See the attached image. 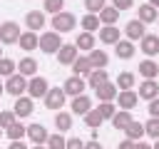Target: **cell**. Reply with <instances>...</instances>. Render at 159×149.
Here are the masks:
<instances>
[{"mask_svg":"<svg viewBox=\"0 0 159 149\" xmlns=\"http://www.w3.org/2000/svg\"><path fill=\"white\" fill-rule=\"evenodd\" d=\"M75 25H77V17H75V12H57V15H52V30L55 32H70V30H75Z\"/></svg>","mask_w":159,"mask_h":149,"instance_id":"1","label":"cell"},{"mask_svg":"<svg viewBox=\"0 0 159 149\" xmlns=\"http://www.w3.org/2000/svg\"><path fill=\"white\" fill-rule=\"evenodd\" d=\"M27 82H30V79H27L25 74L15 72V74L7 77V82H5V92L12 94V97H22V94L27 92Z\"/></svg>","mask_w":159,"mask_h":149,"instance_id":"2","label":"cell"},{"mask_svg":"<svg viewBox=\"0 0 159 149\" xmlns=\"http://www.w3.org/2000/svg\"><path fill=\"white\" fill-rule=\"evenodd\" d=\"M60 47H62V35L60 32H42L40 35V50L42 52H47V55H55V52H60Z\"/></svg>","mask_w":159,"mask_h":149,"instance_id":"3","label":"cell"},{"mask_svg":"<svg viewBox=\"0 0 159 149\" xmlns=\"http://www.w3.org/2000/svg\"><path fill=\"white\" fill-rule=\"evenodd\" d=\"M20 25L17 22H2L0 25V45H15L20 40Z\"/></svg>","mask_w":159,"mask_h":149,"instance_id":"4","label":"cell"},{"mask_svg":"<svg viewBox=\"0 0 159 149\" xmlns=\"http://www.w3.org/2000/svg\"><path fill=\"white\" fill-rule=\"evenodd\" d=\"M50 92V84H47V79L45 77H40V74H35V77H30V82H27V94L30 97H42L45 99V94Z\"/></svg>","mask_w":159,"mask_h":149,"instance_id":"5","label":"cell"},{"mask_svg":"<svg viewBox=\"0 0 159 149\" xmlns=\"http://www.w3.org/2000/svg\"><path fill=\"white\" fill-rule=\"evenodd\" d=\"M65 99H67V94H65V89H60V87H50V92L45 94V107L47 109H62V104H65Z\"/></svg>","mask_w":159,"mask_h":149,"instance_id":"6","label":"cell"},{"mask_svg":"<svg viewBox=\"0 0 159 149\" xmlns=\"http://www.w3.org/2000/svg\"><path fill=\"white\" fill-rule=\"evenodd\" d=\"M84 87H87V82L80 77V74H72V77H67L65 79V94H72V97H80V94H84Z\"/></svg>","mask_w":159,"mask_h":149,"instance_id":"7","label":"cell"},{"mask_svg":"<svg viewBox=\"0 0 159 149\" xmlns=\"http://www.w3.org/2000/svg\"><path fill=\"white\" fill-rule=\"evenodd\" d=\"M124 35H127V40L137 42V40H142V37L147 35V27H144V22H142V20H129V22H127V27H124Z\"/></svg>","mask_w":159,"mask_h":149,"instance_id":"8","label":"cell"},{"mask_svg":"<svg viewBox=\"0 0 159 149\" xmlns=\"http://www.w3.org/2000/svg\"><path fill=\"white\" fill-rule=\"evenodd\" d=\"M32 109H35V107H32V97H25V94H22V97H15L12 112H15L20 119H22V117H30V114H32Z\"/></svg>","mask_w":159,"mask_h":149,"instance_id":"9","label":"cell"},{"mask_svg":"<svg viewBox=\"0 0 159 149\" xmlns=\"http://www.w3.org/2000/svg\"><path fill=\"white\" fill-rule=\"evenodd\" d=\"M17 45H20L25 52H32V50H37V47H40V35H35L32 30H25V32L20 35Z\"/></svg>","mask_w":159,"mask_h":149,"instance_id":"10","label":"cell"},{"mask_svg":"<svg viewBox=\"0 0 159 149\" xmlns=\"http://www.w3.org/2000/svg\"><path fill=\"white\" fill-rule=\"evenodd\" d=\"M94 92H97V97H99L102 102H112V99H117L119 87H117V82H104V84H102V87H97Z\"/></svg>","mask_w":159,"mask_h":149,"instance_id":"11","label":"cell"},{"mask_svg":"<svg viewBox=\"0 0 159 149\" xmlns=\"http://www.w3.org/2000/svg\"><path fill=\"white\" fill-rule=\"evenodd\" d=\"M139 47H142V52L144 55H159V35H144L142 40H139Z\"/></svg>","mask_w":159,"mask_h":149,"instance_id":"12","label":"cell"},{"mask_svg":"<svg viewBox=\"0 0 159 149\" xmlns=\"http://www.w3.org/2000/svg\"><path fill=\"white\" fill-rule=\"evenodd\" d=\"M25 25H27V30L37 32V30L45 27V15H42L40 10H30V12L25 15Z\"/></svg>","mask_w":159,"mask_h":149,"instance_id":"13","label":"cell"},{"mask_svg":"<svg viewBox=\"0 0 159 149\" xmlns=\"http://www.w3.org/2000/svg\"><path fill=\"white\" fill-rule=\"evenodd\" d=\"M80 50H77V45H62L60 47V52H57V60H60V65H72L80 55H77Z\"/></svg>","mask_w":159,"mask_h":149,"instance_id":"14","label":"cell"},{"mask_svg":"<svg viewBox=\"0 0 159 149\" xmlns=\"http://www.w3.org/2000/svg\"><path fill=\"white\" fill-rule=\"evenodd\" d=\"M139 97H142V99H149V102L157 99V97H159V84H157L154 79H144V82L139 84Z\"/></svg>","mask_w":159,"mask_h":149,"instance_id":"15","label":"cell"},{"mask_svg":"<svg viewBox=\"0 0 159 149\" xmlns=\"http://www.w3.org/2000/svg\"><path fill=\"white\" fill-rule=\"evenodd\" d=\"M27 137H30L32 144H45V142L50 139V134H47V129H45L42 124H30V127H27Z\"/></svg>","mask_w":159,"mask_h":149,"instance_id":"16","label":"cell"},{"mask_svg":"<svg viewBox=\"0 0 159 149\" xmlns=\"http://www.w3.org/2000/svg\"><path fill=\"white\" fill-rule=\"evenodd\" d=\"M99 40L104 45H117L122 37H119V30L114 25H104V27H99Z\"/></svg>","mask_w":159,"mask_h":149,"instance_id":"17","label":"cell"},{"mask_svg":"<svg viewBox=\"0 0 159 149\" xmlns=\"http://www.w3.org/2000/svg\"><path fill=\"white\" fill-rule=\"evenodd\" d=\"M92 70H94V67H92V62H89V55H80V57L72 62V72H75V74H80V77H82V74H87V77H89V72H92Z\"/></svg>","mask_w":159,"mask_h":149,"instance_id":"18","label":"cell"},{"mask_svg":"<svg viewBox=\"0 0 159 149\" xmlns=\"http://www.w3.org/2000/svg\"><path fill=\"white\" fill-rule=\"evenodd\" d=\"M17 72L25 74V77H35L37 74V60L35 57H22L17 62Z\"/></svg>","mask_w":159,"mask_h":149,"instance_id":"19","label":"cell"},{"mask_svg":"<svg viewBox=\"0 0 159 149\" xmlns=\"http://www.w3.org/2000/svg\"><path fill=\"white\" fill-rule=\"evenodd\" d=\"M117 102H119V107H122V109H132V107L139 102V94H137V92H132V89H122V92L117 94Z\"/></svg>","mask_w":159,"mask_h":149,"instance_id":"20","label":"cell"},{"mask_svg":"<svg viewBox=\"0 0 159 149\" xmlns=\"http://www.w3.org/2000/svg\"><path fill=\"white\" fill-rule=\"evenodd\" d=\"M92 109V99L87 94H80V97H72V114H87Z\"/></svg>","mask_w":159,"mask_h":149,"instance_id":"21","label":"cell"},{"mask_svg":"<svg viewBox=\"0 0 159 149\" xmlns=\"http://www.w3.org/2000/svg\"><path fill=\"white\" fill-rule=\"evenodd\" d=\"M134 119H132V114H129V109H122V112H114V117H112V127L114 129H127L129 124H132Z\"/></svg>","mask_w":159,"mask_h":149,"instance_id":"22","label":"cell"},{"mask_svg":"<svg viewBox=\"0 0 159 149\" xmlns=\"http://www.w3.org/2000/svg\"><path fill=\"white\" fill-rule=\"evenodd\" d=\"M157 17H159V10L154 5H149V2L147 5H139V17L137 20H142L147 25V22H157Z\"/></svg>","mask_w":159,"mask_h":149,"instance_id":"23","label":"cell"},{"mask_svg":"<svg viewBox=\"0 0 159 149\" xmlns=\"http://www.w3.org/2000/svg\"><path fill=\"white\" fill-rule=\"evenodd\" d=\"M114 52H117L119 60H129V57L134 55V42H132V40H119V42L114 45Z\"/></svg>","mask_w":159,"mask_h":149,"instance_id":"24","label":"cell"},{"mask_svg":"<svg viewBox=\"0 0 159 149\" xmlns=\"http://www.w3.org/2000/svg\"><path fill=\"white\" fill-rule=\"evenodd\" d=\"M104 82H109V74H107V70H92V72H89V77H87V84H89L92 89L102 87Z\"/></svg>","mask_w":159,"mask_h":149,"instance_id":"25","label":"cell"},{"mask_svg":"<svg viewBox=\"0 0 159 149\" xmlns=\"http://www.w3.org/2000/svg\"><path fill=\"white\" fill-rule=\"evenodd\" d=\"M89 62H92L94 70H104L107 62H109V55L102 52V50H92V52H89Z\"/></svg>","mask_w":159,"mask_h":149,"instance_id":"26","label":"cell"},{"mask_svg":"<svg viewBox=\"0 0 159 149\" xmlns=\"http://www.w3.org/2000/svg\"><path fill=\"white\" fill-rule=\"evenodd\" d=\"M139 74H144L147 79H154L159 74V65L154 60H144V62H139Z\"/></svg>","mask_w":159,"mask_h":149,"instance_id":"27","label":"cell"},{"mask_svg":"<svg viewBox=\"0 0 159 149\" xmlns=\"http://www.w3.org/2000/svg\"><path fill=\"white\" fill-rule=\"evenodd\" d=\"M5 137H7L10 142L22 139V137H27V127H25V124H20V122H15V124H10V127L5 129Z\"/></svg>","mask_w":159,"mask_h":149,"instance_id":"28","label":"cell"},{"mask_svg":"<svg viewBox=\"0 0 159 149\" xmlns=\"http://www.w3.org/2000/svg\"><path fill=\"white\" fill-rule=\"evenodd\" d=\"M124 134H127V139H132V142H139V139L147 134V129H144V124H139V122H132V124L124 129Z\"/></svg>","mask_w":159,"mask_h":149,"instance_id":"29","label":"cell"},{"mask_svg":"<svg viewBox=\"0 0 159 149\" xmlns=\"http://www.w3.org/2000/svg\"><path fill=\"white\" fill-rule=\"evenodd\" d=\"M117 17H119V10H117L114 5H107V7L99 12V22H104V25H114Z\"/></svg>","mask_w":159,"mask_h":149,"instance_id":"30","label":"cell"},{"mask_svg":"<svg viewBox=\"0 0 159 149\" xmlns=\"http://www.w3.org/2000/svg\"><path fill=\"white\" fill-rule=\"evenodd\" d=\"M75 45H77V50H94V35L92 32H82V35H77V40H75Z\"/></svg>","mask_w":159,"mask_h":149,"instance_id":"31","label":"cell"},{"mask_svg":"<svg viewBox=\"0 0 159 149\" xmlns=\"http://www.w3.org/2000/svg\"><path fill=\"white\" fill-rule=\"evenodd\" d=\"M55 127H57V132H70L72 129V114H65L60 109V114H55Z\"/></svg>","mask_w":159,"mask_h":149,"instance_id":"32","label":"cell"},{"mask_svg":"<svg viewBox=\"0 0 159 149\" xmlns=\"http://www.w3.org/2000/svg\"><path fill=\"white\" fill-rule=\"evenodd\" d=\"M102 122H104V117L99 114V109H89V112L84 114V124H87L89 129H97Z\"/></svg>","mask_w":159,"mask_h":149,"instance_id":"33","label":"cell"},{"mask_svg":"<svg viewBox=\"0 0 159 149\" xmlns=\"http://www.w3.org/2000/svg\"><path fill=\"white\" fill-rule=\"evenodd\" d=\"M134 82H137V77L132 72H119V77H117V87L119 89H132Z\"/></svg>","mask_w":159,"mask_h":149,"instance_id":"34","label":"cell"},{"mask_svg":"<svg viewBox=\"0 0 159 149\" xmlns=\"http://www.w3.org/2000/svg\"><path fill=\"white\" fill-rule=\"evenodd\" d=\"M17 72V62H12L10 57H2L0 60V77H10Z\"/></svg>","mask_w":159,"mask_h":149,"instance_id":"35","label":"cell"},{"mask_svg":"<svg viewBox=\"0 0 159 149\" xmlns=\"http://www.w3.org/2000/svg\"><path fill=\"white\" fill-rule=\"evenodd\" d=\"M82 27H84V32L99 30V15H84L82 17Z\"/></svg>","mask_w":159,"mask_h":149,"instance_id":"36","label":"cell"},{"mask_svg":"<svg viewBox=\"0 0 159 149\" xmlns=\"http://www.w3.org/2000/svg\"><path fill=\"white\" fill-rule=\"evenodd\" d=\"M65 147H67V142H65L62 132H57V134H50V139H47V149H65Z\"/></svg>","mask_w":159,"mask_h":149,"instance_id":"37","label":"cell"},{"mask_svg":"<svg viewBox=\"0 0 159 149\" xmlns=\"http://www.w3.org/2000/svg\"><path fill=\"white\" fill-rule=\"evenodd\" d=\"M17 122V114L12 112V109H5V112H0V127L2 129H7L10 124H15Z\"/></svg>","mask_w":159,"mask_h":149,"instance_id":"38","label":"cell"},{"mask_svg":"<svg viewBox=\"0 0 159 149\" xmlns=\"http://www.w3.org/2000/svg\"><path fill=\"white\" fill-rule=\"evenodd\" d=\"M65 10V0H45V12L50 15H57Z\"/></svg>","mask_w":159,"mask_h":149,"instance_id":"39","label":"cell"},{"mask_svg":"<svg viewBox=\"0 0 159 149\" xmlns=\"http://www.w3.org/2000/svg\"><path fill=\"white\" fill-rule=\"evenodd\" d=\"M144 129H147V137L159 139V117H152V119L144 124Z\"/></svg>","mask_w":159,"mask_h":149,"instance_id":"40","label":"cell"},{"mask_svg":"<svg viewBox=\"0 0 159 149\" xmlns=\"http://www.w3.org/2000/svg\"><path fill=\"white\" fill-rule=\"evenodd\" d=\"M84 7H87L92 15H99L107 5H104V0H84Z\"/></svg>","mask_w":159,"mask_h":149,"instance_id":"41","label":"cell"},{"mask_svg":"<svg viewBox=\"0 0 159 149\" xmlns=\"http://www.w3.org/2000/svg\"><path fill=\"white\" fill-rule=\"evenodd\" d=\"M97 109H99V114H102L104 119H112V117H114V112H117V107H114L112 102H102Z\"/></svg>","mask_w":159,"mask_h":149,"instance_id":"42","label":"cell"},{"mask_svg":"<svg viewBox=\"0 0 159 149\" xmlns=\"http://www.w3.org/2000/svg\"><path fill=\"white\" fill-rule=\"evenodd\" d=\"M65 149H84V142L80 137H72V139H67V147Z\"/></svg>","mask_w":159,"mask_h":149,"instance_id":"43","label":"cell"},{"mask_svg":"<svg viewBox=\"0 0 159 149\" xmlns=\"http://www.w3.org/2000/svg\"><path fill=\"white\" fill-rule=\"evenodd\" d=\"M112 5H114V7H117V10H129V7H132V5H134V0H114V2H112Z\"/></svg>","mask_w":159,"mask_h":149,"instance_id":"44","label":"cell"},{"mask_svg":"<svg viewBox=\"0 0 159 149\" xmlns=\"http://www.w3.org/2000/svg\"><path fill=\"white\" fill-rule=\"evenodd\" d=\"M149 114H152V117H159V97L149 102Z\"/></svg>","mask_w":159,"mask_h":149,"instance_id":"45","label":"cell"},{"mask_svg":"<svg viewBox=\"0 0 159 149\" xmlns=\"http://www.w3.org/2000/svg\"><path fill=\"white\" fill-rule=\"evenodd\" d=\"M134 147H137V142H132V139H124L119 144V149H134Z\"/></svg>","mask_w":159,"mask_h":149,"instance_id":"46","label":"cell"},{"mask_svg":"<svg viewBox=\"0 0 159 149\" xmlns=\"http://www.w3.org/2000/svg\"><path fill=\"white\" fill-rule=\"evenodd\" d=\"M7 149H27L25 144H22V139H15V142H10V147Z\"/></svg>","mask_w":159,"mask_h":149,"instance_id":"47","label":"cell"},{"mask_svg":"<svg viewBox=\"0 0 159 149\" xmlns=\"http://www.w3.org/2000/svg\"><path fill=\"white\" fill-rule=\"evenodd\" d=\"M84 149H102V147H99V142H97V139H92V142H87V144H84Z\"/></svg>","mask_w":159,"mask_h":149,"instance_id":"48","label":"cell"},{"mask_svg":"<svg viewBox=\"0 0 159 149\" xmlns=\"http://www.w3.org/2000/svg\"><path fill=\"white\" fill-rule=\"evenodd\" d=\"M134 149H152V144H147V142H137Z\"/></svg>","mask_w":159,"mask_h":149,"instance_id":"49","label":"cell"},{"mask_svg":"<svg viewBox=\"0 0 159 149\" xmlns=\"http://www.w3.org/2000/svg\"><path fill=\"white\" fill-rule=\"evenodd\" d=\"M149 5H154V7H159V0H149Z\"/></svg>","mask_w":159,"mask_h":149,"instance_id":"50","label":"cell"},{"mask_svg":"<svg viewBox=\"0 0 159 149\" xmlns=\"http://www.w3.org/2000/svg\"><path fill=\"white\" fill-rule=\"evenodd\" d=\"M152 149H159V139H157V142H154V144H152Z\"/></svg>","mask_w":159,"mask_h":149,"instance_id":"51","label":"cell"},{"mask_svg":"<svg viewBox=\"0 0 159 149\" xmlns=\"http://www.w3.org/2000/svg\"><path fill=\"white\" fill-rule=\"evenodd\" d=\"M32 149H47V147H42V144H35V147H32Z\"/></svg>","mask_w":159,"mask_h":149,"instance_id":"52","label":"cell"},{"mask_svg":"<svg viewBox=\"0 0 159 149\" xmlns=\"http://www.w3.org/2000/svg\"><path fill=\"white\" fill-rule=\"evenodd\" d=\"M2 92H5V84H2V82H0V94H2Z\"/></svg>","mask_w":159,"mask_h":149,"instance_id":"53","label":"cell"},{"mask_svg":"<svg viewBox=\"0 0 159 149\" xmlns=\"http://www.w3.org/2000/svg\"><path fill=\"white\" fill-rule=\"evenodd\" d=\"M0 137H5V129H2V127H0Z\"/></svg>","mask_w":159,"mask_h":149,"instance_id":"54","label":"cell"},{"mask_svg":"<svg viewBox=\"0 0 159 149\" xmlns=\"http://www.w3.org/2000/svg\"><path fill=\"white\" fill-rule=\"evenodd\" d=\"M0 55H2V47H0ZM0 60H2V57H0Z\"/></svg>","mask_w":159,"mask_h":149,"instance_id":"55","label":"cell"},{"mask_svg":"<svg viewBox=\"0 0 159 149\" xmlns=\"http://www.w3.org/2000/svg\"><path fill=\"white\" fill-rule=\"evenodd\" d=\"M157 22H159V17H157Z\"/></svg>","mask_w":159,"mask_h":149,"instance_id":"56","label":"cell"}]
</instances>
